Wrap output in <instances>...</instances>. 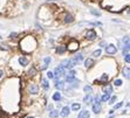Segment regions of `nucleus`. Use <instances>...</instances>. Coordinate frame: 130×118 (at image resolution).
<instances>
[{"label":"nucleus","instance_id":"f257e3e1","mask_svg":"<svg viewBox=\"0 0 130 118\" xmlns=\"http://www.w3.org/2000/svg\"><path fill=\"white\" fill-rule=\"evenodd\" d=\"M36 46H38L36 39L32 35H27L20 41V48L24 53H32L33 50L36 48Z\"/></svg>","mask_w":130,"mask_h":118},{"label":"nucleus","instance_id":"f03ea898","mask_svg":"<svg viewBox=\"0 0 130 118\" xmlns=\"http://www.w3.org/2000/svg\"><path fill=\"white\" fill-rule=\"evenodd\" d=\"M66 47H67V49H69V52H75V50L79 49L80 44H79V42H77L76 40H71L69 43H68Z\"/></svg>","mask_w":130,"mask_h":118},{"label":"nucleus","instance_id":"7ed1b4c3","mask_svg":"<svg viewBox=\"0 0 130 118\" xmlns=\"http://www.w3.org/2000/svg\"><path fill=\"white\" fill-rule=\"evenodd\" d=\"M74 65H75V63H74L73 60H65V61H62V62L60 63V67H62V68H68V69H71Z\"/></svg>","mask_w":130,"mask_h":118},{"label":"nucleus","instance_id":"20e7f679","mask_svg":"<svg viewBox=\"0 0 130 118\" xmlns=\"http://www.w3.org/2000/svg\"><path fill=\"white\" fill-rule=\"evenodd\" d=\"M53 74H54V78H55V77H56V78H58V77H61V76L65 75V68H62V67H58Z\"/></svg>","mask_w":130,"mask_h":118},{"label":"nucleus","instance_id":"39448f33","mask_svg":"<svg viewBox=\"0 0 130 118\" xmlns=\"http://www.w3.org/2000/svg\"><path fill=\"white\" fill-rule=\"evenodd\" d=\"M86 39L87 40H90V41L95 40V39H96V33H95V31H93V29L88 31V32L86 33Z\"/></svg>","mask_w":130,"mask_h":118},{"label":"nucleus","instance_id":"423d86ee","mask_svg":"<svg viewBox=\"0 0 130 118\" xmlns=\"http://www.w3.org/2000/svg\"><path fill=\"white\" fill-rule=\"evenodd\" d=\"M63 22L65 23H71V22L74 21V16L69 14V13H65V15H63Z\"/></svg>","mask_w":130,"mask_h":118},{"label":"nucleus","instance_id":"0eeeda50","mask_svg":"<svg viewBox=\"0 0 130 118\" xmlns=\"http://www.w3.org/2000/svg\"><path fill=\"white\" fill-rule=\"evenodd\" d=\"M106 52H107V54H109V55L116 54V52H117V47H115L114 44H109L108 47L106 48Z\"/></svg>","mask_w":130,"mask_h":118},{"label":"nucleus","instance_id":"6e6552de","mask_svg":"<svg viewBox=\"0 0 130 118\" xmlns=\"http://www.w3.org/2000/svg\"><path fill=\"white\" fill-rule=\"evenodd\" d=\"M75 75H76V71L75 70H69L68 71V74H67V76H66V81L67 82H71L73 78H75Z\"/></svg>","mask_w":130,"mask_h":118},{"label":"nucleus","instance_id":"1a4fd4ad","mask_svg":"<svg viewBox=\"0 0 130 118\" xmlns=\"http://www.w3.org/2000/svg\"><path fill=\"white\" fill-rule=\"evenodd\" d=\"M101 110H102V107H101V103H100V102H95V104L93 105V112H94V113H100V112H101Z\"/></svg>","mask_w":130,"mask_h":118},{"label":"nucleus","instance_id":"9d476101","mask_svg":"<svg viewBox=\"0 0 130 118\" xmlns=\"http://www.w3.org/2000/svg\"><path fill=\"white\" fill-rule=\"evenodd\" d=\"M28 90H29V92L31 94H33V95H36L39 92V88L36 84H31L29 86V88H28Z\"/></svg>","mask_w":130,"mask_h":118},{"label":"nucleus","instance_id":"9b49d317","mask_svg":"<svg viewBox=\"0 0 130 118\" xmlns=\"http://www.w3.org/2000/svg\"><path fill=\"white\" fill-rule=\"evenodd\" d=\"M69 112H71V109L68 107H65L62 110H61V112H60L59 115H61V117H67V116L69 115Z\"/></svg>","mask_w":130,"mask_h":118},{"label":"nucleus","instance_id":"f8f14e48","mask_svg":"<svg viewBox=\"0 0 130 118\" xmlns=\"http://www.w3.org/2000/svg\"><path fill=\"white\" fill-rule=\"evenodd\" d=\"M108 81H109V76L107 75V74H103V75L101 76L100 81H96V84H97V83H107Z\"/></svg>","mask_w":130,"mask_h":118},{"label":"nucleus","instance_id":"ddd939ff","mask_svg":"<svg viewBox=\"0 0 130 118\" xmlns=\"http://www.w3.org/2000/svg\"><path fill=\"white\" fill-rule=\"evenodd\" d=\"M66 50H67V47L63 46V44H61V46H59V47H56V53L58 54H65Z\"/></svg>","mask_w":130,"mask_h":118},{"label":"nucleus","instance_id":"4468645a","mask_svg":"<svg viewBox=\"0 0 130 118\" xmlns=\"http://www.w3.org/2000/svg\"><path fill=\"white\" fill-rule=\"evenodd\" d=\"M89 111H87V110H83V111H81V112L79 113V117L77 118H89Z\"/></svg>","mask_w":130,"mask_h":118},{"label":"nucleus","instance_id":"2eb2a0df","mask_svg":"<svg viewBox=\"0 0 130 118\" xmlns=\"http://www.w3.org/2000/svg\"><path fill=\"white\" fill-rule=\"evenodd\" d=\"M19 63L22 65V67H25V65L28 64V60L25 57V56H21L20 59H19Z\"/></svg>","mask_w":130,"mask_h":118},{"label":"nucleus","instance_id":"dca6fc26","mask_svg":"<svg viewBox=\"0 0 130 118\" xmlns=\"http://www.w3.org/2000/svg\"><path fill=\"white\" fill-rule=\"evenodd\" d=\"M84 65H86V68H92L93 65H94V61L92 59H87L84 61Z\"/></svg>","mask_w":130,"mask_h":118},{"label":"nucleus","instance_id":"f3484780","mask_svg":"<svg viewBox=\"0 0 130 118\" xmlns=\"http://www.w3.org/2000/svg\"><path fill=\"white\" fill-rule=\"evenodd\" d=\"M55 86H56L58 89H60V90H62V89L65 88V83H63L62 81H58V80H56V82H55Z\"/></svg>","mask_w":130,"mask_h":118},{"label":"nucleus","instance_id":"a211bd4d","mask_svg":"<svg viewBox=\"0 0 130 118\" xmlns=\"http://www.w3.org/2000/svg\"><path fill=\"white\" fill-rule=\"evenodd\" d=\"M82 60H83V56H82V54H79V55H76L75 57L73 59V61H74V63L76 64V63H80Z\"/></svg>","mask_w":130,"mask_h":118},{"label":"nucleus","instance_id":"6ab92c4d","mask_svg":"<svg viewBox=\"0 0 130 118\" xmlns=\"http://www.w3.org/2000/svg\"><path fill=\"white\" fill-rule=\"evenodd\" d=\"M50 63V57H46L45 59V63H43V65L41 67V70H45L48 68V64Z\"/></svg>","mask_w":130,"mask_h":118},{"label":"nucleus","instance_id":"aec40b11","mask_svg":"<svg viewBox=\"0 0 130 118\" xmlns=\"http://www.w3.org/2000/svg\"><path fill=\"white\" fill-rule=\"evenodd\" d=\"M83 102L86 103V104H90V103L93 102V98H92V96H90V94H87V96L84 97Z\"/></svg>","mask_w":130,"mask_h":118},{"label":"nucleus","instance_id":"412c9836","mask_svg":"<svg viewBox=\"0 0 130 118\" xmlns=\"http://www.w3.org/2000/svg\"><path fill=\"white\" fill-rule=\"evenodd\" d=\"M103 91L106 92V94H111L113 92V88L110 86H103Z\"/></svg>","mask_w":130,"mask_h":118},{"label":"nucleus","instance_id":"4be33fe9","mask_svg":"<svg viewBox=\"0 0 130 118\" xmlns=\"http://www.w3.org/2000/svg\"><path fill=\"white\" fill-rule=\"evenodd\" d=\"M109 98H110V94H104V95H103V96L101 97L100 99H101L102 102H108Z\"/></svg>","mask_w":130,"mask_h":118},{"label":"nucleus","instance_id":"5701e85b","mask_svg":"<svg viewBox=\"0 0 130 118\" xmlns=\"http://www.w3.org/2000/svg\"><path fill=\"white\" fill-rule=\"evenodd\" d=\"M129 74H130L129 68H128V67H127V68H123V76H124L125 78H129Z\"/></svg>","mask_w":130,"mask_h":118},{"label":"nucleus","instance_id":"b1692460","mask_svg":"<svg viewBox=\"0 0 130 118\" xmlns=\"http://www.w3.org/2000/svg\"><path fill=\"white\" fill-rule=\"evenodd\" d=\"M80 109H81V105L77 104V103H74V104L71 105V110H74V111H79Z\"/></svg>","mask_w":130,"mask_h":118},{"label":"nucleus","instance_id":"393cba45","mask_svg":"<svg viewBox=\"0 0 130 118\" xmlns=\"http://www.w3.org/2000/svg\"><path fill=\"white\" fill-rule=\"evenodd\" d=\"M42 88L45 89V90H47L49 88V83L47 80H42Z\"/></svg>","mask_w":130,"mask_h":118},{"label":"nucleus","instance_id":"a878e982","mask_svg":"<svg viewBox=\"0 0 130 118\" xmlns=\"http://www.w3.org/2000/svg\"><path fill=\"white\" fill-rule=\"evenodd\" d=\"M49 116H50L52 118L58 117V116H59V111H56V110H53V111H50V112H49Z\"/></svg>","mask_w":130,"mask_h":118},{"label":"nucleus","instance_id":"bb28decb","mask_svg":"<svg viewBox=\"0 0 130 118\" xmlns=\"http://www.w3.org/2000/svg\"><path fill=\"white\" fill-rule=\"evenodd\" d=\"M53 99H54V101H60V99H61V94H60V92L54 94V95H53Z\"/></svg>","mask_w":130,"mask_h":118},{"label":"nucleus","instance_id":"cd10ccee","mask_svg":"<svg viewBox=\"0 0 130 118\" xmlns=\"http://www.w3.org/2000/svg\"><path fill=\"white\" fill-rule=\"evenodd\" d=\"M100 55H101V49H97V50H95V52L93 53V56H94V57H98Z\"/></svg>","mask_w":130,"mask_h":118},{"label":"nucleus","instance_id":"c85d7f7f","mask_svg":"<svg viewBox=\"0 0 130 118\" xmlns=\"http://www.w3.org/2000/svg\"><path fill=\"white\" fill-rule=\"evenodd\" d=\"M35 74H36V70H35V68H32V69L28 71V75H29V76H34Z\"/></svg>","mask_w":130,"mask_h":118},{"label":"nucleus","instance_id":"c756f323","mask_svg":"<svg viewBox=\"0 0 130 118\" xmlns=\"http://www.w3.org/2000/svg\"><path fill=\"white\" fill-rule=\"evenodd\" d=\"M84 91H86L87 94H90V92L93 91L92 86H84Z\"/></svg>","mask_w":130,"mask_h":118},{"label":"nucleus","instance_id":"7c9ffc66","mask_svg":"<svg viewBox=\"0 0 130 118\" xmlns=\"http://www.w3.org/2000/svg\"><path fill=\"white\" fill-rule=\"evenodd\" d=\"M124 60H125V62H127V63H129V62H130V55H129V53L124 54Z\"/></svg>","mask_w":130,"mask_h":118},{"label":"nucleus","instance_id":"2f4dec72","mask_svg":"<svg viewBox=\"0 0 130 118\" xmlns=\"http://www.w3.org/2000/svg\"><path fill=\"white\" fill-rule=\"evenodd\" d=\"M90 12H92L94 15H96V16H100V15H101V13H100V12H97V11H95V10H90Z\"/></svg>","mask_w":130,"mask_h":118},{"label":"nucleus","instance_id":"473e14b6","mask_svg":"<svg viewBox=\"0 0 130 118\" xmlns=\"http://www.w3.org/2000/svg\"><path fill=\"white\" fill-rule=\"evenodd\" d=\"M114 84H115V86H119L121 84H122V81H121V80H115Z\"/></svg>","mask_w":130,"mask_h":118},{"label":"nucleus","instance_id":"72a5a7b5","mask_svg":"<svg viewBox=\"0 0 130 118\" xmlns=\"http://www.w3.org/2000/svg\"><path fill=\"white\" fill-rule=\"evenodd\" d=\"M109 99H110V104H114L116 102V96H113L111 98H109Z\"/></svg>","mask_w":130,"mask_h":118},{"label":"nucleus","instance_id":"f704fd0d","mask_svg":"<svg viewBox=\"0 0 130 118\" xmlns=\"http://www.w3.org/2000/svg\"><path fill=\"white\" fill-rule=\"evenodd\" d=\"M122 105H123V103H118V104H116V105L114 107V109H119Z\"/></svg>","mask_w":130,"mask_h":118},{"label":"nucleus","instance_id":"c9c22d12","mask_svg":"<svg viewBox=\"0 0 130 118\" xmlns=\"http://www.w3.org/2000/svg\"><path fill=\"white\" fill-rule=\"evenodd\" d=\"M47 76H48L49 78H54V74H53V73H50V71L47 74Z\"/></svg>","mask_w":130,"mask_h":118},{"label":"nucleus","instance_id":"e433bc0d","mask_svg":"<svg viewBox=\"0 0 130 118\" xmlns=\"http://www.w3.org/2000/svg\"><path fill=\"white\" fill-rule=\"evenodd\" d=\"M16 35H18L16 33H12L11 35H10V38H11V39H14V38H15V36H16Z\"/></svg>","mask_w":130,"mask_h":118},{"label":"nucleus","instance_id":"4c0bfd02","mask_svg":"<svg viewBox=\"0 0 130 118\" xmlns=\"http://www.w3.org/2000/svg\"><path fill=\"white\" fill-rule=\"evenodd\" d=\"M0 48H1V49H5V50H8V48H7V46H4V44H2V46H1Z\"/></svg>","mask_w":130,"mask_h":118},{"label":"nucleus","instance_id":"58836bf2","mask_svg":"<svg viewBox=\"0 0 130 118\" xmlns=\"http://www.w3.org/2000/svg\"><path fill=\"white\" fill-rule=\"evenodd\" d=\"M0 118H5V115H4V112H1V111H0Z\"/></svg>","mask_w":130,"mask_h":118},{"label":"nucleus","instance_id":"ea45409f","mask_svg":"<svg viewBox=\"0 0 130 118\" xmlns=\"http://www.w3.org/2000/svg\"><path fill=\"white\" fill-rule=\"evenodd\" d=\"M100 46H101V47H104V46H107V43H106V42H101V43H100Z\"/></svg>","mask_w":130,"mask_h":118},{"label":"nucleus","instance_id":"a19ab883","mask_svg":"<svg viewBox=\"0 0 130 118\" xmlns=\"http://www.w3.org/2000/svg\"><path fill=\"white\" fill-rule=\"evenodd\" d=\"M2 75H4V73H2V71H1V70H0V78H1V77H2Z\"/></svg>","mask_w":130,"mask_h":118},{"label":"nucleus","instance_id":"79ce46f5","mask_svg":"<svg viewBox=\"0 0 130 118\" xmlns=\"http://www.w3.org/2000/svg\"><path fill=\"white\" fill-rule=\"evenodd\" d=\"M28 118H33V117H28Z\"/></svg>","mask_w":130,"mask_h":118}]
</instances>
